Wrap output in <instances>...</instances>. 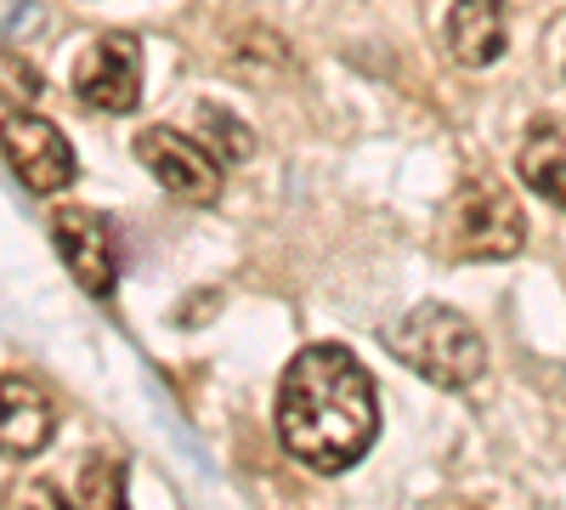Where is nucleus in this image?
Listing matches in <instances>:
<instances>
[{
  "label": "nucleus",
  "mask_w": 566,
  "mask_h": 510,
  "mask_svg": "<svg viewBox=\"0 0 566 510\" xmlns=\"http://www.w3.org/2000/svg\"><path fill=\"white\" fill-rule=\"evenodd\" d=\"M277 437L312 471H352L380 437V392L346 346H306L277 381Z\"/></svg>",
  "instance_id": "f257e3e1"
},
{
  "label": "nucleus",
  "mask_w": 566,
  "mask_h": 510,
  "mask_svg": "<svg viewBox=\"0 0 566 510\" xmlns=\"http://www.w3.org/2000/svg\"><path fill=\"white\" fill-rule=\"evenodd\" d=\"M386 346L397 352V363H408L419 381H431L442 392L476 386L488 368V346L476 335V323L442 301H419L408 318H397L386 330Z\"/></svg>",
  "instance_id": "f03ea898"
},
{
  "label": "nucleus",
  "mask_w": 566,
  "mask_h": 510,
  "mask_svg": "<svg viewBox=\"0 0 566 510\" xmlns=\"http://www.w3.org/2000/svg\"><path fill=\"white\" fill-rule=\"evenodd\" d=\"M522 239H527V216L499 176H470L453 194L448 250L459 261H504L522 250Z\"/></svg>",
  "instance_id": "7ed1b4c3"
},
{
  "label": "nucleus",
  "mask_w": 566,
  "mask_h": 510,
  "mask_svg": "<svg viewBox=\"0 0 566 510\" xmlns=\"http://www.w3.org/2000/svg\"><path fill=\"white\" fill-rule=\"evenodd\" d=\"M0 154H7V165L18 170V181L29 194H63L69 181H74V148H69V136L34 114V108H12V114H0Z\"/></svg>",
  "instance_id": "20e7f679"
},
{
  "label": "nucleus",
  "mask_w": 566,
  "mask_h": 510,
  "mask_svg": "<svg viewBox=\"0 0 566 510\" xmlns=\"http://www.w3.org/2000/svg\"><path fill=\"white\" fill-rule=\"evenodd\" d=\"M130 154L154 170V181L170 199H181V205H216L221 199V159L210 148H199L193 136H181L176 125H148Z\"/></svg>",
  "instance_id": "39448f33"
},
{
  "label": "nucleus",
  "mask_w": 566,
  "mask_h": 510,
  "mask_svg": "<svg viewBox=\"0 0 566 510\" xmlns=\"http://www.w3.org/2000/svg\"><path fill=\"white\" fill-rule=\"evenodd\" d=\"M74 97L103 114H130L142 103V45L130 34L91 40L74 63Z\"/></svg>",
  "instance_id": "423d86ee"
},
{
  "label": "nucleus",
  "mask_w": 566,
  "mask_h": 510,
  "mask_svg": "<svg viewBox=\"0 0 566 510\" xmlns=\"http://www.w3.org/2000/svg\"><path fill=\"white\" fill-rule=\"evenodd\" d=\"M52 239H57V256H63V267L74 272L80 290L114 295L119 267H114V244H108L103 216H91V210H80V205H63V210H52Z\"/></svg>",
  "instance_id": "0eeeda50"
},
{
  "label": "nucleus",
  "mask_w": 566,
  "mask_h": 510,
  "mask_svg": "<svg viewBox=\"0 0 566 510\" xmlns=\"http://www.w3.org/2000/svg\"><path fill=\"white\" fill-rule=\"evenodd\" d=\"M57 431V403L23 375H0V454L29 459L52 443Z\"/></svg>",
  "instance_id": "6e6552de"
},
{
  "label": "nucleus",
  "mask_w": 566,
  "mask_h": 510,
  "mask_svg": "<svg viewBox=\"0 0 566 510\" xmlns=\"http://www.w3.org/2000/svg\"><path fill=\"white\" fill-rule=\"evenodd\" d=\"M448 52L464 69H488L504 58V0H453L442 23Z\"/></svg>",
  "instance_id": "1a4fd4ad"
},
{
  "label": "nucleus",
  "mask_w": 566,
  "mask_h": 510,
  "mask_svg": "<svg viewBox=\"0 0 566 510\" xmlns=\"http://www.w3.org/2000/svg\"><path fill=\"white\" fill-rule=\"evenodd\" d=\"M125 459L114 454H85L80 459V477H74V510H130L125 499Z\"/></svg>",
  "instance_id": "9d476101"
},
{
  "label": "nucleus",
  "mask_w": 566,
  "mask_h": 510,
  "mask_svg": "<svg viewBox=\"0 0 566 510\" xmlns=\"http://www.w3.org/2000/svg\"><path fill=\"white\" fill-rule=\"evenodd\" d=\"M522 181L533 194H544V199H560V125L549 119V125H538L527 143H522Z\"/></svg>",
  "instance_id": "9b49d317"
},
{
  "label": "nucleus",
  "mask_w": 566,
  "mask_h": 510,
  "mask_svg": "<svg viewBox=\"0 0 566 510\" xmlns=\"http://www.w3.org/2000/svg\"><path fill=\"white\" fill-rule=\"evenodd\" d=\"M199 119H205V131H210V143H216V159H250V148H255V136L232 119V114H221L216 103H205L199 108Z\"/></svg>",
  "instance_id": "f8f14e48"
},
{
  "label": "nucleus",
  "mask_w": 566,
  "mask_h": 510,
  "mask_svg": "<svg viewBox=\"0 0 566 510\" xmlns=\"http://www.w3.org/2000/svg\"><path fill=\"white\" fill-rule=\"evenodd\" d=\"M0 91H12V97L29 108L34 97H40V74L23 63V58H12V52H0Z\"/></svg>",
  "instance_id": "ddd939ff"
},
{
  "label": "nucleus",
  "mask_w": 566,
  "mask_h": 510,
  "mask_svg": "<svg viewBox=\"0 0 566 510\" xmlns=\"http://www.w3.org/2000/svg\"><path fill=\"white\" fill-rule=\"evenodd\" d=\"M40 29V0H0V40H23Z\"/></svg>",
  "instance_id": "4468645a"
},
{
  "label": "nucleus",
  "mask_w": 566,
  "mask_h": 510,
  "mask_svg": "<svg viewBox=\"0 0 566 510\" xmlns=\"http://www.w3.org/2000/svg\"><path fill=\"white\" fill-rule=\"evenodd\" d=\"M18 510H74V504H69L52 482H34V488L23 493V504H18Z\"/></svg>",
  "instance_id": "2eb2a0df"
}]
</instances>
